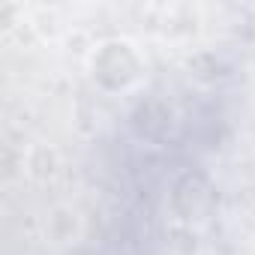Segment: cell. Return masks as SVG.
I'll list each match as a JSON object with an SVG mask.
<instances>
[{"label":"cell","instance_id":"cell-1","mask_svg":"<svg viewBox=\"0 0 255 255\" xmlns=\"http://www.w3.org/2000/svg\"><path fill=\"white\" fill-rule=\"evenodd\" d=\"M141 72L144 60L135 51V45L126 39H108L90 54V78L108 93L129 90L141 78Z\"/></svg>","mask_w":255,"mask_h":255},{"label":"cell","instance_id":"cell-2","mask_svg":"<svg viewBox=\"0 0 255 255\" xmlns=\"http://www.w3.org/2000/svg\"><path fill=\"white\" fill-rule=\"evenodd\" d=\"M213 201H216V192H213V186L204 174L180 177L174 192H171V207H174L177 219L186 222V225L207 222L210 213H213Z\"/></svg>","mask_w":255,"mask_h":255}]
</instances>
